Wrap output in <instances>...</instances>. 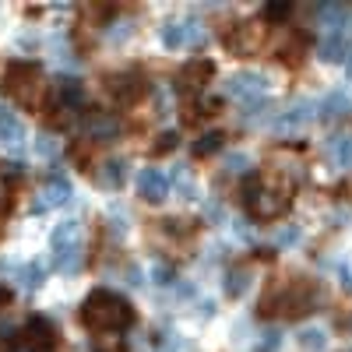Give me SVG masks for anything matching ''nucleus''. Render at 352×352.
I'll return each mask as SVG.
<instances>
[{
	"mask_svg": "<svg viewBox=\"0 0 352 352\" xmlns=\"http://www.w3.org/2000/svg\"><path fill=\"white\" fill-rule=\"evenodd\" d=\"M0 141L11 144V148H21V141H25V127H21V120H18L11 109H4V106H0Z\"/></svg>",
	"mask_w": 352,
	"mask_h": 352,
	"instance_id": "a211bd4d",
	"label": "nucleus"
},
{
	"mask_svg": "<svg viewBox=\"0 0 352 352\" xmlns=\"http://www.w3.org/2000/svg\"><path fill=\"white\" fill-rule=\"evenodd\" d=\"M247 289H250V275H247V272L232 268V272L226 275V296H229V300H240V296H247Z\"/></svg>",
	"mask_w": 352,
	"mask_h": 352,
	"instance_id": "b1692460",
	"label": "nucleus"
},
{
	"mask_svg": "<svg viewBox=\"0 0 352 352\" xmlns=\"http://www.w3.org/2000/svg\"><path fill=\"white\" fill-rule=\"evenodd\" d=\"M18 282L28 289V292H32V289H39L43 285V264H21V268H18Z\"/></svg>",
	"mask_w": 352,
	"mask_h": 352,
	"instance_id": "a878e982",
	"label": "nucleus"
},
{
	"mask_svg": "<svg viewBox=\"0 0 352 352\" xmlns=\"http://www.w3.org/2000/svg\"><path fill=\"white\" fill-rule=\"evenodd\" d=\"M162 46H166V50L187 46V21H166V25H162Z\"/></svg>",
	"mask_w": 352,
	"mask_h": 352,
	"instance_id": "4be33fe9",
	"label": "nucleus"
},
{
	"mask_svg": "<svg viewBox=\"0 0 352 352\" xmlns=\"http://www.w3.org/2000/svg\"><path fill=\"white\" fill-rule=\"evenodd\" d=\"M300 240V229H285V232H278V243H296Z\"/></svg>",
	"mask_w": 352,
	"mask_h": 352,
	"instance_id": "473e14b6",
	"label": "nucleus"
},
{
	"mask_svg": "<svg viewBox=\"0 0 352 352\" xmlns=\"http://www.w3.org/2000/svg\"><path fill=\"white\" fill-rule=\"evenodd\" d=\"M328 162L335 169H352V134H335L328 141Z\"/></svg>",
	"mask_w": 352,
	"mask_h": 352,
	"instance_id": "f3484780",
	"label": "nucleus"
},
{
	"mask_svg": "<svg viewBox=\"0 0 352 352\" xmlns=\"http://www.w3.org/2000/svg\"><path fill=\"white\" fill-rule=\"evenodd\" d=\"M21 338H25L28 352H56V328H53V320H46V317H32V320H28Z\"/></svg>",
	"mask_w": 352,
	"mask_h": 352,
	"instance_id": "1a4fd4ad",
	"label": "nucleus"
},
{
	"mask_svg": "<svg viewBox=\"0 0 352 352\" xmlns=\"http://www.w3.org/2000/svg\"><path fill=\"white\" fill-rule=\"evenodd\" d=\"M317 113H320V120H342V116L352 113V96L342 92V88H335V92H328L324 102L317 106Z\"/></svg>",
	"mask_w": 352,
	"mask_h": 352,
	"instance_id": "2eb2a0df",
	"label": "nucleus"
},
{
	"mask_svg": "<svg viewBox=\"0 0 352 352\" xmlns=\"http://www.w3.org/2000/svg\"><path fill=\"white\" fill-rule=\"evenodd\" d=\"M278 342H282V335H278V331H264V335H261V345H257L254 352H275V349H278Z\"/></svg>",
	"mask_w": 352,
	"mask_h": 352,
	"instance_id": "7c9ffc66",
	"label": "nucleus"
},
{
	"mask_svg": "<svg viewBox=\"0 0 352 352\" xmlns=\"http://www.w3.org/2000/svg\"><path fill=\"white\" fill-rule=\"evenodd\" d=\"M50 247H53V264L60 275H78L81 264H85V247H81V226L74 219L60 222L50 236Z\"/></svg>",
	"mask_w": 352,
	"mask_h": 352,
	"instance_id": "20e7f679",
	"label": "nucleus"
},
{
	"mask_svg": "<svg viewBox=\"0 0 352 352\" xmlns=\"http://www.w3.org/2000/svg\"><path fill=\"white\" fill-rule=\"evenodd\" d=\"M67 201H71V184L64 180V176H50V184L39 190V201L32 204V212L43 215L50 208H60V204H67Z\"/></svg>",
	"mask_w": 352,
	"mask_h": 352,
	"instance_id": "ddd939ff",
	"label": "nucleus"
},
{
	"mask_svg": "<svg viewBox=\"0 0 352 352\" xmlns=\"http://www.w3.org/2000/svg\"><path fill=\"white\" fill-rule=\"evenodd\" d=\"M81 324L96 335H124L134 324V307L113 289H92L81 303Z\"/></svg>",
	"mask_w": 352,
	"mask_h": 352,
	"instance_id": "f257e3e1",
	"label": "nucleus"
},
{
	"mask_svg": "<svg viewBox=\"0 0 352 352\" xmlns=\"http://www.w3.org/2000/svg\"><path fill=\"white\" fill-rule=\"evenodd\" d=\"M317 18H320V25H328L331 32H342V25H345V18H349V8H345V4H328V8L317 11Z\"/></svg>",
	"mask_w": 352,
	"mask_h": 352,
	"instance_id": "5701e85b",
	"label": "nucleus"
},
{
	"mask_svg": "<svg viewBox=\"0 0 352 352\" xmlns=\"http://www.w3.org/2000/svg\"><path fill=\"white\" fill-rule=\"evenodd\" d=\"M261 28L254 25V21H247V25H236V28H226L222 32V43L232 50V53H254L257 46H261Z\"/></svg>",
	"mask_w": 352,
	"mask_h": 352,
	"instance_id": "f8f14e48",
	"label": "nucleus"
},
{
	"mask_svg": "<svg viewBox=\"0 0 352 352\" xmlns=\"http://www.w3.org/2000/svg\"><path fill=\"white\" fill-rule=\"evenodd\" d=\"M345 74H349V78H352V53H349V56H345Z\"/></svg>",
	"mask_w": 352,
	"mask_h": 352,
	"instance_id": "72a5a7b5",
	"label": "nucleus"
},
{
	"mask_svg": "<svg viewBox=\"0 0 352 352\" xmlns=\"http://www.w3.org/2000/svg\"><path fill=\"white\" fill-rule=\"evenodd\" d=\"M21 176V166H4L0 169V222H4L14 208V184Z\"/></svg>",
	"mask_w": 352,
	"mask_h": 352,
	"instance_id": "dca6fc26",
	"label": "nucleus"
},
{
	"mask_svg": "<svg viewBox=\"0 0 352 352\" xmlns=\"http://www.w3.org/2000/svg\"><path fill=\"white\" fill-rule=\"evenodd\" d=\"M4 92L11 99H18L21 106H36L39 92H43V71L32 60H14L4 71Z\"/></svg>",
	"mask_w": 352,
	"mask_h": 352,
	"instance_id": "39448f33",
	"label": "nucleus"
},
{
	"mask_svg": "<svg viewBox=\"0 0 352 352\" xmlns=\"http://www.w3.org/2000/svg\"><path fill=\"white\" fill-rule=\"evenodd\" d=\"M289 14H292V4H268V8H264V18H268V21H282Z\"/></svg>",
	"mask_w": 352,
	"mask_h": 352,
	"instance_id": "c756f323",
	"label": "nucleus"
},
{
	"mask_svg": "<svg viewBox=\"0 0 352 352\" xmlns=\"http://www.w3.org/2000/svg\"><path fill=\"white\" fill-rule=\"evenodd\" d=\"M229 166H232V173H247V169H250V159L240 155V152H232V155H229Z\"/></svg>",
	"mask_w": 352,
	"mask_h": 352,
	"instance_id": "2f4dec72",
	"label": "nucleus"
},
{
	"mask_svg": "<svg viewBox=\"0 0 352 352\" xmlns=\"http://www.w3.org/2000/svg\"><path fill=\"white\" fill-rule=\"evenodd\" d=\"M138 194L148 204H162L169 194V176L162 169H141L138 173Z\"/></svg>",
	"mask_w": 352,
	"mask_h": 352,
	"instance_id": "9b49d317",
	"label": "nucleus"
},
{
	"mask_svg": "<svg viewBox=\"0 0 352 352\" xmlns=\"http://www.w3.org/2000/svg\"><path fill=\"white\" fill-rule=\"evenodd\" d=\"M124 180H127V162L124 159H106L102 169H99V184L106 190H120Z\"/></svg>",
	"mask_w": 352,
	"mask_h": 352,
	"instance_id": "6ab92c4d",
	"label": "nucleus"
},
{
	"mask_svg": "<svg viewBox=\"0 0 352 352\" xmlns=\"http://www.w3.org/2000/svg\"><path fill=\"white\" fill-rule=\"evenodd\" d=\"M264 74H257V71H240V74H232L229 81H226V96L229 99H236V102H257V96H264Z\"/></svg>",
	"mask_w": 352,
	"mask_h": 352,
	"instance_id": "0eeeda50",
	"label": "nucleus"
},
{
	"mask_svg": "<svg viewBox=\"0 0 352 352\" xmlns=\"http://www.w3.org/2000/svg\"><path fill=\"white\" fill-rule=\"evenodd\" d=\"M349 56V36L345 32H328V39L320 43V60L324 64H338Z\"/></svg>",
	"mask_w": 352,
	"mask_h": 352,
	"instance_id": "aec40b11",
	"label": "nucleus"
},
{
	"mask_svg": "<svg viewBox=\"0 0 352 352\" xmlns=\"http://www.w3.org/2000/svg\"><path fill=\"white\" fill-rule=\"evenodd\" d=\"M222 148V131H208V134H201L197 141H194V155L197 159H208V155H215Z\"/></svg>",
	"mask_w": 352,
	"mask_h": 352,
	"instance_id": "393cba45",
	"label": "nucleus"
},
{
	"mask_svg": "<svg viewBox=\"0 0 352 352\" xmlns=\"http://www.w3.org/2000/svg\"><path fill=\"white\" fill-rule=\"evenodd\" d=\"M314 120V102L310 99H300V102H292L278 120H275V131L282 134V131H296V127H303V124H310Z\"/></svg>",
	"mask_w": 352,
	"mask_h": 352,
	"instance_id": "4468645a",
	"label": "nucleus"
},
{
	"mask_svg": "<svg viewBox=\"0 0 352 352\" xmlns=\"http://www.w3.org/2000/svg\"><path fill=\"white\" fill-rule=\"evenodd\" d=\"M300 345L307 352H324L328 349V335L320 331V328H307V331H300Z\"/></svg>",
	"mask_w": 352,
	"mask_h": 352,
	"instance_id": "bb28decb",
	"label": "nucleus"
},
{
	"mask_svg": "<svg viewBox=\"0 0 352 352\" xmlns=\"http://www.w3.org/2000/svg\"><path fill=\"white\" fill-rule=\"evenodd\" d=\"M124 349H127L124 335H96L92 338V352H124Z\"/></svg>",
	"mask_w": 352,
	"mask_h": 352,
	"instance_id": "cd10ccee",
	"label": "nucleus"
},
{
	"mask_svg": "<svg viewBox=\"0 0 352 352\" xmlns=\"http://www.w3.org/2000/svg\"><path fill=\"white\" fill-rule=\"evenodd\" d=\"M292 204V184H285L282 176H257V180L247 184V208L254 219L261 222H272L278 215L289 212Z\"/></svg>",
	"mask_w": 352,
	"mask_h": 352,
	"instance_id": "f03ea898",
	"label": "nucleus"
},
{
	"mask_svg": "<svg viewBox=\"0 0 352 352\" xmlns=\"http://www.w3.org/2000/svg\"><path fill=\"white\" fill-rule=\"evenodd\" d=\"M176 141H180V138H176V131H162V134L155 138V144H152V155H166V152H173V148H176Z\"/></svg>",
	"mask_w": 352,
	"mask_h": 352,
	"instance_id": "c85d7f7f",
	"label": "nucleus"
},
{
	"mask_svg": "<svg viewBox=\"0 0 352 352\" xmlns=\"http://www.w3.org/2000/svg\"><path fill=\"white\" fill-rule=\"evenodd\" d=\"M314 300H317V289L310 285V282H303V278H296V282H285V285H278L268 300H264V307H261V314H282V317H303V314H310L314 310Z\"/></svg>",
	"mask_w": 352,
	"mask_h": 352,
	"instance_id": "7ed1b4c3",
	"label": "nucleus"
},
{
	"mask_svg": "<svg viewBox=\"0 0 352 352\" xmlns=\"http://www.w3.org/2000/svg\"><path fill=\"white\" fill-rule=\"evenodd\" d=\"M212 74H215L212 60H190V64L180 67V74H176V88H180V92H201Z\"/></svg>",
	"mask_w": 352,
	"mask_h": 352,
	"instance_id": "9d476101",
	"label": "nucleus"
},
{
	"mask_svg": "<svg viewBox=\"0 0 352 352\" xmlns=\"http://www.w3.org/2000/svg\"><path fill=\"white\" fill-rule=\"evenodd\" d=\"M106 88H109V96L120 106H131V102H138L144 92H148V81H144L141 71H124V74H109Z\"/></svg>",
	"mask_w": 352,
	"mask_h": 352,
	"instance_id": "423d86ee",
	"label": "nucleus"
},
{
	"mask_svg": "<svg viewBox=\"0 0 352 352\" xmlns=\"http://www.w3.org/2000/svg\"><path fill=\"white\" fill-rule=\"evenodd\" d=\"M85 131L92 134V138H99V141H106V138L116 134V120H113V116H106V113H99V109H92V113L85 116Z\"/></svg>",
	"mask_w": 352,
	"mask_h": 352,
	"instance_id": "412c9836",
	"label": "nucleus"
},
{
	"mask_svg": "<svg viewBox=\"0 0 352 352\" xmlns=\"http://www.w3.org/2000/svg\"><path fill=\"white\" fill-rule=\"evenodd\" d=\"M81 102H85V85L78 78H60L53 85V116L67 120V113L78 109Z\"/></svg>",
	"mask_w": 352,
	"mask_h": 352,
	"instance_id": "6e6552de",
	"label": "nucleus"
}]
</instances>
